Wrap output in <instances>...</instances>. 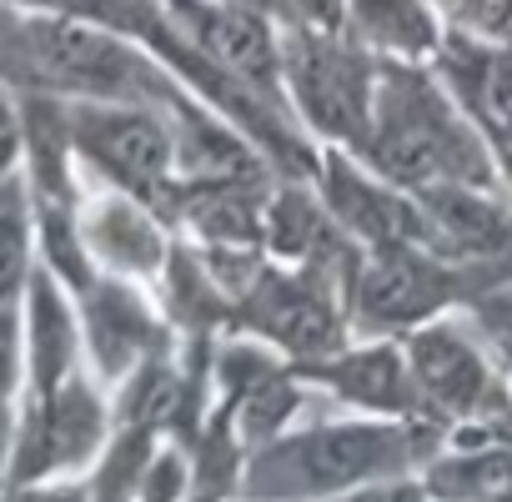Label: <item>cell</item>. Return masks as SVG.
Returning a JSON list of instances; mask_svg holds the SVG:
<instances>
[{
    "instance_id": "obj_1",
    "label": "cell",
    "mask_w": 512,
    "mask_h": 502,
    "mask_svg": "<svg viewBox=\"0 0 512 502\" xmlns=\"http://www.w3.org/2000/svg\"><path fill=\"white\" fill-rule=\"evenodd\" d=\"M377 171L397 186H482L487 161L457 111L417 76L387 71L372 96V141Z\"/></svg>"
},
{
    "instance_id": "obj_2",
    "label": "cell",
    "mask_w": 512,
    "mask_h": 502,
    "mask_svg": "<svg viewBox=\"0 0 512 502\" xmlns=\"http://www.w3.org/2000/svg\"><path fill=\"white\" fill-rule=\"evenodd\" d=\"M407 442L387 427H322L307 437H292L272 447L251 472L256 497H307V492H332L352 487L382 467H397Z\"/></svg>"
},
{
    "instance_id": "obj_3",
    "label": "cell",
    "mask_w": 512,
    "mask_h": 502,
    "mask_svg": "<svg viewBox=\"0 0 512 502\" xmlns=\"http://www.w3.org/2000/svg\"><path fill=\"white\" fill-rule=\"evenodd\" d=\"M16 56L36 81L76 96L116 101L146 86V66L136 61V51H126L106 26L91 21H31L16 31Z\"/></svg>"
},
{
    "instance_id": "obj_4",
    "label": "cell",
    "mask_w": 512,
    "mask_h": 502,
    "mask_svg": "<svg viewBox=\"0 0 512 502\" xmlns=\"http://www.w3.org/2000/svg\"><path fill=\"white\" fill-rule=\"evenodd\" d=\"M287 76H292V91L307 111V121L337 141H352V146H367L372 141V71L367 61L342 46L337 36L327 31H302L292 46H287Z\"/></svg>"
},
{
    "instance_id": "obj_5",
    "label": "cell",
    "mask_w": 512,
    "mask_h": 502,
    "mask_svg": "<svg viewBox=\"0 0 512 502\" xmlns=\"http://www.w3.org/2000/svg\"><path fill=\"white\" fill-rule=\"evenodd\" d=\"M66 131L81 141V151L96 166H106L121 186H131L141 196H156L171 181L176 136L146 111H131V106H76L66 116Z\"/></svg>"
},
{
    "instance_id": "obj_6",
    "label": "cell",
    "mask_w": 512,
    "mask_h": 502,
    "mask_svg": "<svg viewBox=\"0 0 512 502\" xmlns=\"http://www.w3.org/2000/svg\"><path fill=\"white\" fill-rule=\"evenodd\" d=\"M452 297L447 272L417 246H377L372 267L357 282V312L372 327H407Z\"/></svg>"
},
{
    "instance_id": "obj_7",
    "label": "cell",
    "mask_w": 512,
    "mask_h": 502,
    "mask_svg": "<svg viewBox=\"0 0 512 502\" xmlns=\"http://www.w3.org/2000/svg\"><path fill=\"white\" fill-rule=\"evenodd\" d=\"M181 6V21H186V31L196 36V46L216 61V66H226L231 76H241V81H251V86H277V66H282V56H277V41H272V31L262 26V16H256L251 6H206V0H176Z\"/></svg>"
},
{
    "instance_id": "obj_8",
    "label": "cell",
    "mask_w": 512,
    "mask_h": 502,
    "mask_svg": "<svg viewBox=\"0 0 512 502\" xmlns=\"http://www.w3.org/2000/svg\"><path fill=\"white\" fill-rule=\"evenodd\" d=\"M246 322L302 357H322L337 347V317H332L327 297L307 282H292V277L256 282L246 297Z\"/></svg>"
},
{
    "instance_id": "obj_9",
    "label": "cell",
    "mask_w": 512,
    "mask_h": 502,
    "mask_svg": "<svg viewBox=\"0 0 512 502\" xmlns=\"http://www.w3.org/2000/svg\"><path fill=\"white\" fill-rule=\"evenodd\" d=\"M101 437V407L86 387H56L41 397V412L26 432V447H21V477H36L46 467H61V462H76L96 447Z\"/></svg>"
},
{
    "instance_id": "obj_10",
    "label": "cell",
    "mask_w": 512,
    "mask_h": 502,
    "mask_svg": "<svg viewBox=\"0 0 512 502\" xmlns=\"http://www.w3.org/2000/svg\"><path fill=\"white\" fill-rule=\"evenodd\" d=\"M412 382L447 412H472L487 402L492 382H487V367L482 357L457 337V332H422L412 337Z\"/></svg>"
},
{
    "instance_id": "obj_11",
    "label": "cell",
    "mask_w": 512,
    "mask_h": 502,
    "mask_svg": "<svg viewBox=\"0 0 512 502\" xmlns=\"http://www.w3.org/2000/svg\"><path fill=\"white\" fill-rule=\"evenodd\" d=\"M422 211L427 231H442V241L462 257H507L512 251V221L472 186H422Z\"/></svg>"
},
{
    "instance_id": "obj_12",
    "label": "cell",
    "mask_w": 512,
    "mask_h": 502,
    "mask_svg": "<svg viewBox=\"0 0 512 502\" xmlns=\"http://www.w3.org/2000/svg\"><path fill=\"white\" fill-rule=\"evenodd\" d=\"M327 191H332L337 216H342L352 231H362L367 241H377V246H417V241L427 236V221H422L407 201H397V196L382 191V186H367V181H362L357 171H347L342 161L327 166Z\"/></svg>"
},
{
    "instance_id": "obj_13",
    "label": "cell",
    "mask_w": 512,
    "mask_h": 502,
    "mask_svg": "<svg viewBox=\"0 0 512 502\" xmlns=\"http://www.w3.org/2000/svg\"><path fill=\"white\" fill-rule=\"evenodd\" d=\"M447 66H452L457 91H462L467 106L477 111V121H482L492 136H507V131H512V51L457 41L452 56H447Z\"/></svg>"
},
{
    "instance_id": "obj_14",
    "label": "cell",
    "mask_w": 512,
    "mask_h": 502,
    "mask_svg": "<svg viewBox=\"0 0 512 502\" xmlns=\"http://www.w3.org/2000/svg\"><path fill=\"white\" fill-rule=\"evenodd\" d=\"M322 377L342 392V397H352V402H362V407H382V412H407L417 397H412V377H407V367H402V357L397 352H352V357H342V362H332V367H322Z\"/></svg>"
},
{
    "instance_id": "obj_15",
    "label": "cell",
    "mask_w": 512,
    "mask_h": 502,
    "mask_svg": "<svg viewBox=\"0 0 512 502\" xmlns=\"http://www.w3.org/2000/svg\"><path fill=\"white\" fill-rule=\"evenodd\" d=\"M186 211L196 216L201 231L221 236V241H251L262 231V216H256V201L246 186H231V181H206L191 191Z\"/></svg>"
},
{
    "instance_id": "obj_16",
    "label": "cell",
    "mask_w": 512,
    "mask_h": 502,
    "mask_svg": "<svg viewBox=\"0 0 512 502\" xmlns=\"http://www.w3.org/2000/svg\"><path fill=\"white\" fill-rule=\"evenodd\" d=\"M437 492L452 502H512V457H472L452 462L437 477Z\"/></svg>"
},
{
    "instance_id": "obj_17",
    "label": "cell",
    "mask_w": 512,
    "mask_h": 502,
    "mask_svg": "<svg viewBox=\"0 0 512 502\" xmlns=\"http://www.w3.org/2000/svg\"><path fill=\"white\" fill-rule=\"evenodd\" d=\"M357 21L397 51H417L427 41V16L412 0H357Z\"/></svg>"
},
{
    "instance_id": "obj_18",
    "label": "cell",
    "mask_w": 512,
    "mask_h": 502,
    "mask_svg": "<svg viewBox=\"0 0 512 502\" xmlns=\"http://www.w3.org/2000/svg\"><path fill=\"white\" fill-rule=\"evenodd\" d=\"M111 302H96V342L106 367H121L141 342H146V317L136 312V302H126L121 292H106Z\"/></svg>"
},
{
    "instance_id": "obj_19",
    "label": "cell",
    "mask_w": 512,
    "mask_h": 502,
    "mask_svg": "<svg viewBox=\"0 0 512 502\" xmlns=\"http://www.w3.org/2000/svg\"><path fill=\"white\" fill-rule=\"evenodd\" d=\"M21 277H26V211L16 186H0V302H11Z\"/></svg>"
},
{
    "instance_id": "obj_20",
    "label": "cell",
    "mask_w": 512,
    "mask_h": 502,
    "mask_svg": "<svg viewBox=\"0 0 512 502\" xmlns=\"http://www.w3.org/2000/svg\"><path fill=\"white\" fill-rule=\"evenodd\" d=\"M267 231H272V246L287 251V257H302V251L322 246V216L302 196H282L267 216Z\"/></svg>"
},
{
    "instance_id": "obj_21",
    "label": "cell",
    "mask_w": 512,
    "mask_h": 502,
    "mask_svg": "<svg viewBox=\"0 0 512 502\" xmlns=\"http://www.w3.org/2000/svg\"><path fill=\"white\" fill-rule=\"evenodd\" d=\"M106 221H101V241L116 251L121 262H131V267H151L156 262V231H151V221L146 216H136V211H101Z\"/></svg>"
},
{
    "instance_id": "obj_22",
    "label": "cell",
    "mask_w": 512,
    "mask_h": 502,
    "mask_svg": "<svg viewBox=\"0 0 512 502\" xmlns=\"http://www.w3.org/2000/svg\"><path fill=\"white\" fill-rule=\"evenodd\" d=\"M437 6L472 36L512 41V0H437Z\"/></svg>"
},
{
    "instance_id": "obj_23",
    "label": "cell",
    "mask_w": 512,
    "mask_h": 502,
    "mask_svg": "<svg viewBox=\"0 0 512 502\" xmlns=\"http://www.w3.org/2000/svg\"><path fill=\"white\" fill-rule=\"evenodd\" d=\"M26 6L56 11V16H66V21L111 26V31H126V26H136V16H141L136 0H26Z\"/></svg>"
},
{
    "instance_id": "obj_24",
    "label": "cell",
    "mask_w": 512,
    "mask_h": 502,
    "mask_svg": "<svg viewBox=\"0 0 512 502\" xmlns=\"http://www.w3.org/2000/svg\"><path fill=\"white\" fill-rule=\"evenodd\" d=\"M21 372V337H16V312L0 302V397H11Z\"/></svg>"
},
{
    "instance_id": "obj_25",
    "label": "cell",
    "mask_w": 512,
    "mask_h": 502,
    "mask_svg": "<svg viewBox=\"0 0 512 502\" xmlns=\"http://www.w3.org/2000/svg\"><path fill=\"white\" fill-rule=\"evenodd\" d=\"M287 6H292L312 31H327V36H337L342 21H347V0H287Z\"/></svg>"
},
{
    "instance_id": "obj_26",
    "label": "cell",
    "mask_w": 512,
    "mask_h": 502,
    "mask_svg": "<svg viewBox=\"0 0 512 502\" xmlns=\"http://www.w3.org/2000/svg\"><path fill=\"white\" fill-rule=\"evenodd\" d=\"M176 492H181V462L166 457L156 462V477H146V502H171Z\"/></svg>"
},
{
    "instance_id": "obj_27",
    "label": "cell",
    "mask_w": 512,
    "mask_h": 502,
    "mask_svg": "<svg viewBox=\"0 0 512 502\" xmlns=\"http://www.w3.org/2000/svg\"><path fill=\"white\" fill-rule=\"evenodd\" d=\"M16 146H21V126H16V116H11V106L0 101V171L11 166V156H16Z\"/></svg>"
},
{
    "instance_id": "obj_28",
    "label": "cell",
    "mask_w": 512,
    "mask_h": 502,
    "mask_svg": "<svg viewBox=\"0 0 512 502\" xmlns=\"http://www.w3.org/2000/svg\"><path fill=\"white\" fill-rule=\"evenodd\" d=\"M497 141H502V156H507V176H512V131H507V136H497Z\"/></svg>"
},
{
    "instance_id": "obj_29",
    "label": "cell",
    "mask_w": 512,
    "mask_h": 502,
    "mask_svg": "<svg viewBox=\"0 0 512 502\" xmlns=\"http://www.w3.org/2000/svg\"><path fill=\"white\" fill-rule=\"evenodd\" d=\"M231 6H251L256 11V6H272V0H231Z\"/></svg>"
}]
</instances>
